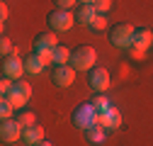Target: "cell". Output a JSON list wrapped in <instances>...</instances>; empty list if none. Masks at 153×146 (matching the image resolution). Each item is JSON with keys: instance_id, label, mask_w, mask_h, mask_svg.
Wrapping results in <instances>:
<instances>
[{"instance_id": "1", "label": "cell", "mask_w": 153, "mask_h": 146, "mask_svg": "<svg viewBox=\"0 0 153 146\" xmlns=\"http://www.w3.org/2000/svg\"><path fill=\"white\" fill-rule=\"evenodd\" d=\"M95 61H97V51H95L92 46H88V44H80V46H75L71 51V61L68 63L75 71H92Z\"/></svg>"}, {"instance_id": "2", "label": "cell", "mask_w": 153, "mask_h": 146, "mask_svg": "<svg viewBox=\"0 0 153 146\" xmlns=\"http://www.w3.org/2000/svg\"><path fill=\"white\" fill-rule=\"evenodd\" d=\"M134 32H136V27H131L129 22H117L112 25L109 29V44L117 46V49H131L134 46Z\"/></svg>"}, {"instance_id": "3", "label": "cell", "mask_w": 153, "mask_h": 146, "mask_svg": "<svg viewBox=\"0 0 153 146\" xmlns=\"http://www.w3.org/2000/svg\"><path fill=\"white\" fill-rule=\"evenodd\" d=\"M71 119H73L75 127H80V129H90V127H95V124L100 122V112L95 110L92 102H85L80 107H75V112H73Z\"/></svg>"}, {"instance_id": "4", "label": "cell", "mask_w": 153, "mask_h": 146, "mask_svg": "<svg viewBox=\"0 0 153 146\" xmlns=\"http://www.w3.org/2000/svg\"><path fill=\"white\" fill-rule=\"evenodd\" d=\"M75 22V15L68 12V10H59V7H53L49 15H46V25L51 32H68Z\"/></svg>"}, {"instance_id": "5", "label": "cell", "mask_w": 153, "mask_h": 146, "mask_svg": "<svg viewBox=\"0 0 153 146\" xmlns=\"http://www.w3.org/2000/svg\"><path fill=\"white\" fill-rule=\"evenodd\" d=\"M0 71L3 76L10 80H20L25 73V59H20L17 54H10V56H3V63H0Z\"/></svg>"}, {"instance_id": "6", "label": "cell", "mask_w": 153, "mask_h": 146, "mask_svg": "<svg viewBox=\"0 0 153 146\" xmlns=\"http://www.w3.org/2000/svg\"><path fill=\"white\" fill-rule=\"evenodd\" d=\"M29 95H32V88H29V83L20 78V80H15V83H12V90H10L7 100H10V102H12L17 110H22V107L27 105Z\"/></svg>"}, {"instance_id": "7", "label": "cell", "mask_w": 153, "mask_h": 146, "mask_svg": "<svg viewBox=\"0 0 153 146\" xmlns=\"http://www.w3.org/2000/svg\"><path fill=\"white\" fill-rule=\"evenodd\" d=\"M22 132H25V127L15 117L3 119V124H0V139H3L5 144H15L17 139H22Z\"/></svg>"}, {"instance_id": "8", "label": "cell", "mask_w": 153, "mask_h": 146, "mask_svg": "<svg viewBox=\"0 0 153 146\" xmlns=\"http://www.w3.org/2000/svg\"><path fill=\"white\" fill-rule=\"evenodd\" d=\"M88 85L95 90V93H105V90L109 88V73L100 66H95L90 73H88Z\"/></svg>"}, {"instance_id": "9", "label": "cell", "mask_w": 153, "mask_h": 146, "mask_svg": "<svg viewBox=\"0 0 153 146\" xmlns=\"http://www.w3.org/2000/svg\"><path fill=\"white\" fill-rule=\"evenodd\" d=\"M51 80H53V85H59V88H68V85L75 80V68H73L71 63H66V66H53Z\"/></svg>"}, {"instance_id": "10", "label": "cell", "mask_w": 153, "mask_h": 146, "mask_svg": "<svg viewBox=\"0 0 153 146\" xmlns=\"http://www.w3.org/2000/svg\"><path fill=\"white\" fill-rule=\"evenodd\" d=\"M56 46H59V42H56V32H42L34 39V54H53Z\"/></svg>"}, {"instance_id": "11", "label": "cell", "mask_w": 153, "mask_h": 146, "mask_svg": "<svg viewBox=\"0 0 153 146\" xmlns=\"http://www.w3.org/2000/svg\"><path fill=\"white\" fill-rule=\"evenodd\" d=\"M100 127H105V129H119V127H122V112H119V110L117 107H107L105 110V112H100V122H97Z\"/></svg>"}, {"instance_id": "12", "label": "cell", "mask_w": 153, "mask_h": 146, "mask_svg": "<svg viewBox=\"0 0 153 146\" xmlns=\"http://www.w3.org/2000/svg\"><path fill=\"white\" fill-rule=\"evenodd\" d=\"M73 15H75V22H78V25H85V27H92L95 20H97V10H95L92 5H80Z\"/></svg>"}, {"instance_id": "13", "label": "cell", "mask_w": 153, "mask_h": 146, "mask_svg": "<svg viewBox=\"0 0 153 146\" xmlns=\"http://www.w3.org/2000/svg\"><path fill=\"white\" fill-rule=\"evenodd\" d=\"M22 139H25V144H29V146H36L39 141H44V127H42V124H32V127H25V132H22Z\"/></svg>"}, {"instance_id": "14", "label": "cell", "mask_w": 153, "mask_h": 146, "mask_svg": "<svg viewBox=\"0 0 153 146\" xmlns=\"http://www.w3.org/2000/svg\"><path fill=\"white\" fill-rule=\"evenodd\" d=\"M44 66H46L44 59L39 56V54H34V51L25 59V73H29V76H39V73L44 71Z\"/></svg>"}, {"instance_id": "15", "label": "cell", "mask_w": 153, "mask_h": 146, "mask_svg": "<svg viewBox=\"0 0 153 146\" xmlns=\"http://www.w3.org/2000/svg\"><path fill=\"white\" fill-rule=\"evenodd\" d=\"M151 44H153V32L148 27H136V32H134V46L148 49Z\"/></svg>"}, {"instance_id": "16", "label": "cell", "mask_w": 153, "mask_h": 146, "mask_svg": "<svg viewBox=\"0 0 153 146\" xmlns=\"http://www.w3.org/2000/svg\"><path fill=\"white\" fill-rule=\"evenodd\" d=\"M51 56H53V66H66V63L71 61V49L59 44V46L53 49V54H51Z\"/></svg>"}, {"instance_id": "17", "label": "cell", "mask_w": 153, "mask_h": 146, "mask_svg": "<svg viewBox=\"0 0 153 146\" xmlns=\"http://www.w3.org/2000/svg\"><path fill=\"white\" fill-rule=\"evenodd\" d=\"M105 127H100V124H95V127H90V129H85V139L90 141V144H100L102 139H105Z\"/></svg>"}, {"instance_id": "18", "label": "cell", "mask_w": 153, "mask_h": 146, "mask_svg": "<svg viewBox=\"0 0 153 146\" xmlns=\"http://www.w3.org/2000/svg\"><path fill=\"white\" fill-rule=\"evenodd\" d=\"M15 112H17V107L7 100V98H3L0 100V117L3 119H10V117H15Z\"/></svg>"}, {"instance_id": "19", "label": "cell", "mask_w": 153, "mask_h": 146, "mask_svg": "<svg viewBox=\"0 0 153 146\" xmlns=\"http://www.w3.org/2000/svg\"><path fill=\"white\" fill-rule=\"evenodd\" d=\"M15 119L20 122L22 127H32V124H36V119H34V112H15Z\"/></svg>"}, {"instance_id": "20", "label": "cell", "mask_w": 153, "mask_h": 146, "mask_svg": "<svg viewBox=\"0 0 153 146\" xmlns=\"http://www.w3.org/2000/svg\"><path fill=\"white\" fill-rule=\"evenodd\" d=\"M92 105H95V110H97V112H105L107 107H112V105H109V100H107L105 95H97V98L92 100Z\"/></svg>"}, {"instance_id": "21", "label": "cell", "mask_w": 153, "mask_h": 146, "mask_svg": "<svg viewBox=\"0 0 153 146\" xmlns=\"http://www.w3.org/2000/svg\"><path fill=\"white\" fill-rule=\"evenodd\" d=\"M92 7L97 10V15H105V12L112 7V0H95V3H92Z\"/></svg>"}, {"instance_id": "22", "label": "cell", "mask_w": 153, "mask_h": 146, "mask_svg": "<svg viewBox=\"0 0 153 146\" xmlns=\"http://www.w3.org/2000/svg\"><path fill=\"white\" fill-rule=\"evenodd\" d=\"M0 54H3V56H10V54H15L12 42L7 39V36H3V39H0Z\"/></svg>"}, {"instance_id": "23", "label": "cell", "mask_w": 153, "mask_h": 146, "mask_svg": "<svg viewBox=\"0 0 153 146\" xmlns=\"http://www.w3.org/2000/svg\"><path fill=\"white\" fill-rule=\"evenodd\" d=\"M12 83H15V80H10V78H5V76H3V80H0V93H3V98H7V95H10Z\"/></svg>"}, {"instance_id": "24", "label": "cell", "mask_w": 153, "mask_h": 146, "mask_svg": "<svg viewBox=\"0 0 153 146\" xmlns=\"http://www.w3.org/2000/svg\"><path fill=\"white\" fill-rule=\"evenodd\" d=\"M73 3H75V0H53V7H59V10H68V7H73Z\"/></svg>"}, {"instance_id": "25", "label": "cell", "mask_w": 153, "mask_h": 146, "mask_svg": "<svg viewBox=\"0 0 153 146\" xmlns=\"http://www.w3.org/2000/svg\"><path fill=\"white\" fill-rule=\"evenodd\" d=\"M129 54H131V56L136 59V61H141V59H143V54H146V49H139V46H131V49H129Z\"/></svg>"}, {"instance_id": "26", "label": "cell", "mask_w": 153, "mask_h": 146, "mask_svg": "<svg viewBox=\"0 0 153 146\" xmlns=\"http://www.w3.org/2000/svg\"><path fill=\"white\" fill-rule=\"evenodd\" d=\"M105 25H107V17H105V15H97V20H95L92 27H95V29H105Z\"/></svg>"}, {"instance_id": "27", "label": "cell", "mask_w": 153, "mask_h": 146, "mask_svg": "<svg viewBox=\"0 0 153 146\" xmlns=\"http://www.w3.org/2000/svg\"><path fill=\"white\" fill-rule=\"evenodd\" d=\"M7 17H10V10H7V5L3 3V5H0V20H3V22H5V20H7Z\"/></svg>"}, {"instance_id": "28", "label": "cell", "mask_w": 153, "mask_h": 146, "mask_svg": "<svg viewBox=\"0 0 153 146\" xmlns=\"http://www.w3.org/2000/svg\"><path fill=\"white\" fill-rule=\"evenodd\" d=\"M78 3H80V5H92L95 0H78Z\"/></svg>"}, {"instance_id": "29", "label": "cell", "mask_w": 153, "mask_h": 146, "mask_svg": "<svg viewBox=\"0 0 153 146\" xmlns=\"http://www.w3.org/2000/svg\"><path fill=\"white\" fill-rule=\"evenodd\" d=\"M36 146H53V144H51V141H39Z\"/></svg>"}]
</instances>
